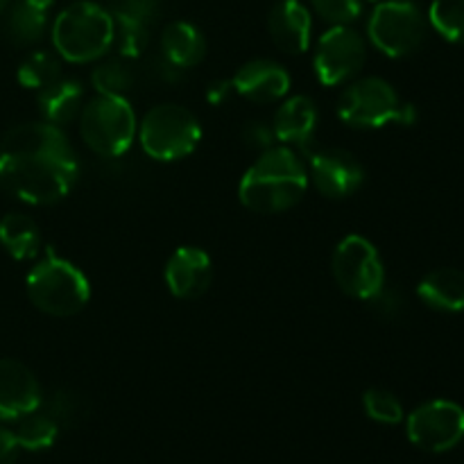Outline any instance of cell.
Returning <instances> with one entry per match:
<instances>
[{
	"label": "cell",
	"mask_w": 464,
	"mask_h": 464,
	"mask_svg": "<svg viewBox=\"0 0 464 464\" xmlns=\"http://www.w3.org/2000/svg\"><path fill=\"white\" fill-rule=\"evenodd\" d=\"M77 177V154L57 125L25 122L0 139V188L23 202H59Z\"/></svg>",
	"instance_id": "6da1fadb"
},
{
	"label": "cell",
	"mask_w": 464,
	"mask_h": 464,
	"mask_svg": "<svg viewBox=\"0 0 464 464\" xmlns=\"http://www.w3.org/2000/svg\"><path fill=\"white\" fill-rule=\"evenodd\" d=\"M306 188V170L293 150L270 148L243 175L238 198L249 211L281 213L293 208Z\"/></svg>",
	"instance_id": "7a4b0ae2"
},
{
	"label": "cell",
	"mask_w": 464,
	"mask_h": 464,
	"mask_svg": "<svg viewBox=\"0 0 464 464\" xmlns=\"http://www.w3.org/2000/svg\"><path fill=\"white\" fill-rule=\"evenodd\" d=\"M113 41V16L89 0L72 3L54 18L53 44L59 57L84 63L102 57Z\"/></svg>",
	"instance_id": "3957f363"
},
{
	"label": "cell",
	"mask_w": 464,
	"mask_h": 464,
	"mask_svg": "<svg viewBox=\"0 0 464 464\" xmlns=\"http://www.w3.org/2000/svg\"><path fill=\"white\" fill-rule=\"evenodd\" d=\"M27 295L39 311L54 317H71L89 304V279L72 263L48 249L44 261L27 275Z\"/></svg>",
	"instance_id": "277c9868"
},
{
	"label": "cell",
	"mask_w": 464,
	"mask_h": 464,
	"mask_svg": "<svg viewBox=\"0 0 464 464\" xmlns=\"http://www.w3.org/2000/svg\"><path fill=\"white\" fill-rule=\"evenodd\" d=\"M338 116L352 127L376 130L390 122L412 125L415 107L401 102L397 91L381 77H362L343 91L338 100Z\"/></svg>",
	"instance_id": "5b68a950"
},
{
	"label": "cell",
	"mask_w": 464,
	"mask_h": 464,
	"mask_svg": "<svg viewBox=\"0 0 464 464\" xmlns=\"http://www.w3.org/2000/svg\"><path fill=\"white\" fill-rule=\"evenodd\" d=\"M80 134L100 157H121L134 143V109L125 98L98 95L82 109Z\"/></svg>",
	"instance_id": "8992f818"
},
{
	"label": "cell",
	"mask_w": 464,
	"mask_h": 464,
	"mask_svg": "<svg viewBox=\"0 0 464 464\" xmlns=\"http://www.w3.org/2000/svg\"><path fill=\"white\" fill-rule=\"evenodd\" d=\"M202 127L198 116L179 104H159L140 122V145L157 161H177L198 148Z\"/></svg>",
	"instance_id": "52a82bcc"
},
{
	"label": "cell",
	"mask_w": 464,
	"mask_h": 464,
	"mask_svg": "<svg viewBox=\"0 0 464 464\" xmlns=\"http://www.w3.org/2000/svg\"><path fill=\"white\" fill-rule=\"evenodd\" d=\"M424 12L411 0H385L376 5L370 18V39L388 57H408L426 39Z\"/></svg>",
	"instance_id": "ba28073f"
},
{
	"label": "cell",
	"mask_w": 464,
	"mask_h": 464,
	"mask_svg": "<svg viewBox=\"0 0 464 464\" xmlns=\"http://www.w3.org/2000/svg\"><path fill=\"white\" fill-rule=\"evenodd\" d=\"M334 276L349 297L372 302L385 285V270L374 245L362 236H347L334 252Z\"/></svg>",
	"instance_id": "9c48e42d"
},
{
	"label": "cell",
	"mask_w": 464,
	"mask_h": 464,
	"mask_svg": "<svg viewBox=\"0 0 464 464\" xmlns=\"http://www.w3.org/2000/svg\"><path fill=\"white\" fill-rule=\"evenodd\" d=\"M408 440L429 453L451 451L464 440V408L447 399L421 403L406 421Z\"/></svg>",
	"instance_id": "30bf717a"
},
{
	"label": "cell",
	"mask_w": 464,
	"mask_h": 464,
	"mask_svg": "<svg viewBox=\"0 0 464 464\" xmlns=\"http://www.w3.org/2000/svg\"><path fill=\"white\" fill-rule=\"evenodd\" d=\"M367 59L365 39L349 25H334L317 41L315 72L324 86L343 84L361 72Z\"/></svg>",
	"instance_id": "8fae6325"
},
{
	"label": "cell",
	"mask_w": 464,
	"mask_h": 464,
	"mask_svg": "<svg viewBox=\"0 0 464 464\" xmlns=\"http://www.w3.org/2000/svg\"><path fill=\"white\" fill-rule=\"evenodd\" d=\"M308 166L317 190L326 198H347L356 193L365 181L362 163L343 148L317 150L308 157Z\"/></svg>",
	"instance_id": "7c38bea8"
},
{
	"label": "cell",
	"mask_w": 464,
	"mask_h": 464,
	"mask_svg": "<svg viewBox=\"0 0 464 464\" xmlns=\"http://www.w3.org/2000/svg\"><path fill=\"white\" fill-rule=\"evenodd\" d=\"M41 388L23 362L0 358V420L16 421L39 411Z\"/></svg>",
	"instance_id": "4fadbf2b"
},
{
	"label": "cell",
	"mask_w": 464,
	"mask_h": 464,
	"mask_svg": "<svg viewBox=\"0 0 464 464\" xmlns=\"http://www.w3.org/2000/svg\"><path fill=\"white\" fill-rule=\"evenodd\" d=\"M213 279L211 258L199 247H179L166 266V284L175 297L198 299L208 290Z\"/></svg>",
	"instance_id": "5bb4252c"
},
{
	"label": "cell",
	"mask_w": 464,
	"mask_h": 464,
	"mask_svg": "<svg viewBox=\"0 0 464 464\" xmlns=\"http://www.w3.org/2000/svg\"><path fill=\"white\" fill-rule=\"evenodd\" d=\"M234 91L252 102H275L290 89V75L270 59H254L245 63L231 80Z\"/></svg>",
	"instance_id": "9a60e30c"
},
{
	"label": "cell",
	"mask_w": 464,
	"mask_h": 464,
	"mask_svg": "<svg viewBox=\"0 0 464 464\" xmlns=\"http://www.w3.org/2000/svg\"><path fill=\"white\" fill-rule=\"evenodd\" d=\"M267 30H270L272 41L284 53H306L308 45H311L313 30L311 12L299 0H281L272 7L270 16H267Z\"/></svg>",
	"instance_id": "2e32d148"
},
{
	"label": "cell",
	"mask_w": 464,
	"mask_h": 464,
	"mask_svg": "<svg viewBox=\"0 0 464 464\" xmlns=\"http://www.w3.org/2000/svg\"><path fill=\"white\" fill-rule=\"evenodd\" d=\"M275 139L281 143L293 145H308L315 136L317 130V107L306 95H295L285 100L275 113L272 121Z\"/></svg>",
	"instance_id": "e0dca14e"
},
{
	"label": "cell",
	"mask_w": 464,
	"mask_h": 464,
	"mask_svg": "<svg viewBox=\"0 0 464 464\" xmlns=\"http://www.w3.org/2000/svg\"><path fill=\"white\" fill-rule=\"evenodd\" d=\"M417 295L426 306L442 313L464 311V272L456 267H440L429 272L417 285Z\"/></svg>",
	"instance_id": "ac0fdd59"
},
{
	"label": "cell",
	"mask_w": 464,
	"mask_h": 464,
	"mask_svg": "<svg viewBox=\"0 0 464 464\" xmlns=\"http://www.w3.org/2000/svg\"><path fill=\"white\" fill-rule=\"evenodd\" d=\"M161 50L168 63L186 71L202 62L204 53H207V41L193 23L175 21L163 30Z\"/></svg>",
	"instance_id": "d6986e66"
},
{
	"label": "cell",
	"mask_w": 464,
	"mask_h": 464,
	"mask_svg": "<svg viewBox=\"0 0 464 464\" xmlns=\"http://www.w3.org/2000/svg\"><path fill=\"white\" fill-rule=\"evenodd\" d=\"M54 0H16L9 7L5 30L12 44L32 45L44 36L48 27V12Z\"/></svg>",
	"instance_id": "ffe728a7"
},
{
	"label": "cell",
	"mask_w": 464,
	"mask_h": 464,
	"mask_svg": "<svg viewBox=\"0 0 464 464\" xmlns=\"http://www.w3.org/2000/svg\"><path fill=\"white\" fill-rule=\"evenodd\" d=\"M82 100H84V89L71 77H59L57 82L39 91V109L50 125L71 122L82 111Z\"/></svg>",
	"instance_id": "44dd1931"
},
{
	"label": "cell",
	"mask_w": 464,
	"mask_h": 464,
	"mask_svg": "<svg viewBox=\"0 0 464 464\" xmlns=\"http://www.w3.org/2000/svg\"><path fill=\"white\" fill-rule=\"evenodd\" d=\"M0 245L16 261L34 258L41 249V231L25 213H7L0 220Z\"/></svg>",
	"instance_id": "7402d4cb"
},
{
	"label": "cell",
	"mask_w": 464,
	"mask_h": 464,
	"mask_svg": "<svg viewBox=\"0 0 464 464\" xmlns=\"http://www.w3.org/2000/svg\"><path fill=\"white\" fill-rule=\"evenodd\" d=\"M16 429L12 430L16 438L18 449H27V451H44L54 444L59 435V424L50 412H30V415L16 420Z\"/></svg>",
	"instance_id": "603a6c76"
},
{
	"label": "cell",
	"mask_w": 464,
	"mask_h": 464,
	"mask_svg": "<svg viewBox=\"0 0 464 464\" xmlns=\"http://www.w3.org/2000/svg\"><path fill=\"white\" fill-rule=\"evenodd\" d=\"M59 77H62V62H59L57 54L48 53V50L32 53L18 68V82L25 89L41 91L53 84V82H57Z\"/></svg>",
	"instance_id": "cb8c5ba5"
},
{
	"label": "cell",
	"mask_w": 464,
	"mask_h": 464,
	"mask_svg": "<svg viewBox=\"0 0 464 464\" xmlns=\"http://www.w3.org/2000/svg\"><path fill=\"white\" fill-rule=\"evenodd\" d=\"M429 23L451 44H464V0H433Z\"/></svg>",
	"instance_id": "d4e9b609"
},
{
	"label": "cell",
	"mask_w": 464,
	"mask_h": 464,
	"mask_svg": "<svg viewBox=\"0 0 464 464\" xmlns=\"http://www.w3.org/2000/svg\"><path fill=\"white\" fill-rule=\"evenodd\" d=\"M150 41V23L131 18H113L111 45L122 59H136L143 54Z\"/></svg>",
	"instance_id": "484cf974"
},
{
	"label": "cell",
	"mask_w": 464,
	"mask_h": 464,
	"mask_svg": "<svg viewBox=\"0 0 464 464\" xmlns=\"http://www.w3.org/2000/svg\"><path fill=\"white\" fill-rule=\"evenodd\" d=\"M91 80L100 95H118V98H125V93L134 84V75L121 59H109V62L100 63Z\"/></svg>",
	"instance_id": "4316f807"
},
{
	"label": "cell",
	"mask_w": 464,
	"mask_h": 464,
	"mask_svg": "<svg viewBox=\"0 0 464 464\" xmlns=\"http://www.w3.org/2000/svg\"><path fill=\"white\" fill-rule=\"evenodd\" d=\"M362 406H365L367 417L379 421V424H399L403 420L401 401L388 390H367L365 397H362Z\"/></svg>",
	"instance_id": "83f0119b"
},
{
	"label": "cell",
	"mask_w": 464,
	"mask_h": 464,
	"mask_svg": "<svg viewBox=\"0 0 464 464\" xmlns=\"http://www.w3.org/2000/svg\"><path fill=\"white\" fill-rule=\"evenodd\" d=\"M313 7L331 25H349L362 12V0H313Z\"/></svg>",
	"instance_id": "f1b7e54d"
},
{
	"label": "cell",
	"mask_w": 464,
	"mask_h": 464,
	"mask_svg": "<svg viewBox=\"0 0 464 464\" xmlns=\"http://www.w3.org/2000/svg\"><path fill=\"white\" fill-rule=\"evenodd\" d=\"M104 3H107V12L113 18L152 23L159 12V0H104Z\"/></svg>",
	"instance_id": "f546056e"
},
{
	"label": "cell",
	"mask_w": 464,
	"mask_h": 464,
	"mask_svg": "<svg viewBox=\"0 0 464 464\" xmlns=\"http://www.w3.org/2000/svg\"><path fill=\"white\" fill-rule=\"evenodd\" d=\"M48 412L57 420V424L68 426V424H77V421L84 417L86 408H84V401H82L75 392H71V390H62V392H57L53 397V403H50Z\"/></svg>",
	"instance_id": "4dcf8cb0"
},
{
	"label": "cell",
	"mask_w": 464,
	"mask_h": 464,
	"mask_svg": "<svg viewBox=\"0 0 464 464\" xmlns=\"http://www.w3.org/2000/svg\"><path fill=\"white\" fill-rule=\"evenodd\" d=\"M243 140L249 148L270 150L272 140H275V130L267 127L263 121H252L243 127Z\"/></svg>",
	"instance_id": "1f68e13d"
},
{
	"label": "cell",
	"mask_w": 464,
	"mask_h": 464,
	"mask_svg": "<svg viewBox=\"0 0 464 464\" xmlns=\"http://www.w3.org/2000/svg\"><path fill=\"white\" fill-rule=\"evenodd\" d=\"M18 456V442L12 430L0 426V464H14Z\"/></svg>",
	"instance_id": "d6a6232c"
},
{
	"label": "cell",
	"mask_w": 464,
	"mask_h": 464,
	"mask_svg": "<svg viewBox=\"0 0 464 464\" xmlns=\"http://www.w3.org/2000/svg\"><path fill=\"white\" fill-rule=\"evenodd\" d=\"M231 91H234V84H231V80L211 82V84H208V91H207L208 102H211V104H222L227 98H229Z\"/></svg>",
	"instance_id": "836d02e7"
},
{
	"label": "cell",
	"mask_w": 464,
	"mask_h": 464,
	"mask_svg": "<svg viewBox=\"0 0 464 464\" xmlns=\"http://www.w3.org/2000/svg\"><path fill=\"white\" fill-rule=\"evenodd\" d=\"M7 5H9V0H0V12H3V9L7 7Z\"/></svg>",
	"instance_id": "e575fe53"
},
{
	"label": "cell",
	"mask_w": 464,
	"mask_h": 464,
	"mask_svg": "<svg viewBox=\"0 0 464 464\" xmlns=\"http://www.w3.org/2000/svg\"><path fill=\"white\" fill-rule=\"evenodd\" d=\"M370 3H374V0H370Z\"/></svg>",
	"instance_id": "d590c367"
}]
</instances>
